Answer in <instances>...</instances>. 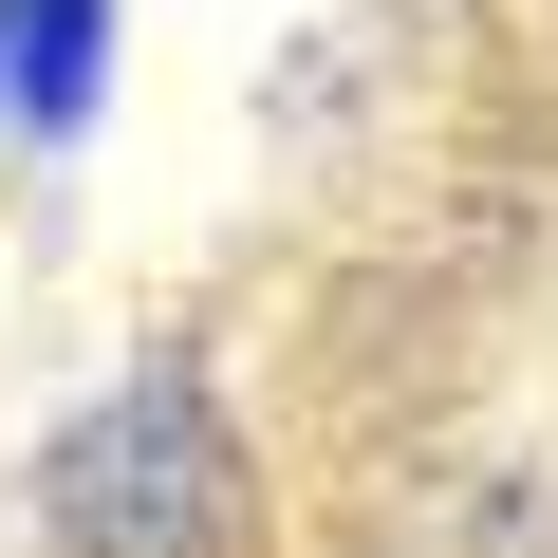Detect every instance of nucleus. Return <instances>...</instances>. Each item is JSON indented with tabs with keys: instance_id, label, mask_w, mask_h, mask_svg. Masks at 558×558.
Listing matches in <instances>:
<instances>
[{
	"instance_id": "nucleus-1",
	"label": "nucleus",
	"mask_w": 558,
	"mask_h": 558,
	"mask_svg": "<svg viewBox=\"0 0 558 558\" xmlns=\"http://www.w3.org/2000/svg\"><path fill=\"white\" fill-rule=\"evenodd\" d=\"M38 521H57L75 558H223V521H242V447H223L205 373H131V391H94V410L57 428V465H38Z\"/></svg>"
},
{
	"instance_id": "nucleus-2",
	"label": "nucleus",
	"mask_w": 558,
	"mask_h": 558,
	"mask_svg": "<svg viewBox=\"0 0 558 558\" xmlns=\"http://www.w3.org/2000/svg\"><path fill=\"white\" fill-rule=\"evenodd\" d=\"M94 94H112V0H0V131L75 149Z\"/></svg>"
}]
</instances>
